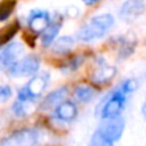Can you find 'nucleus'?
Wrapping results in <instances>:
<instances>
[{"label": "nucleus", "mask_w": 146, "mask_h": 146, "mask_svg": "<svg viewBox=\"0 0 146 146\" xmlns=\"http://www.w3.org/2000/svg\"><path fill=\"white\" fill-rule=\"evenodd\" d=\"M76 114L78 109L74 102L71 101H64L54 109V116L64 123H71L76 118Z\"/></svg>", "instance_id": "obj_11"}, {"label": "nucleus", "mask_w": 146, "mask_h": 146, "mask_svg": "<svg viewBox=\"0 0 146 146\" xmlns=\"http://www.w3.org/2000/svg\"><path fill=\"white\" fill-rule=\"evenodd\" d=\"M16 8V0H3L0 1V22L7 21Z\"/></svg>", "instance_id": "obj_18"}, {"label": "nucleus", "mask_w": 146, "mask_h": 146, "mask_svg": "<svg viewBox=\"0 0 146 146\" xmlns=\"http://www.w3.org/2000/svg\"><path fill=\"white\" fill-rule=\"evenodd\" d=\"M66 96H67L66 88L56 89V91L50 92V93L44 98V101L41 102V108L43 109H56L60 104L66 101Z\"/></svg>", "instance_id": "obj_12"}, {"label": "nucleus", "mask_w": 146, "mask_h": 146, "mask_svg": "<svg viewBox=\"0 0 146 146\" xmlns=\"http://www.w3.org/2000/svg\"><path fill=\"white\" fill-rule=\"evenodd\" d=\"M41 135L38 129L23 128L12 132L0 141V146H38Z\"/></svg>", "instance_id": "obj_4"}, {"label": "nucleus", "mask_w": 146, "mask_h": 146, "mask_svg": "<svg viewBox=\"0 0 146 146\" xmlns=\"http://www.w3.org/2000/svg\"><path fill=\"white\" fill-rule=\"evenodd\" d=\"M84 4H87V5H93V4H96V3H98L100 0H82Z\"/></svg>", "instance_id": "obj_23"}, {"label": "nucleus", "mask_w": 146, "mask_h": 146, "mask_svg": "<svg viewBox=\"0 0 146 146\" xmlns=\"http://www.w3.org/2000/svg\"><path fill=\"white\" fill-rule=\"evenodd\" d=\"M141 113H142V116L145 118V120H146V100L143 101L142 106H141Z\"/></svg>", "instance_id": "obj_22"}, {"label": "nucleus", "mask_w": 146, "mask_h": 146, "mask_svg": "<svg viewBox=\"0 0 146 146\" xmlns=\"http://www.w3.org/2000/svg\"><path fill=\"white\" fill-rule=\"evenodd\" d=\"M39 69H40V60L35 54H27L19 58L7 72L12 78H29L35 76Z\"/></svg>", "instance_id": "obj_5"}, {"label": "nucleus", "mask_w": 146, "mask_h": 146, "mask_svg": "<svg viewBox=\"0 0 146 146\" xmlns=\"http://www.w3.org/2000/svg\"><path fill=\"white\" fill-rule=\"evenodd\" d=\"M66 14L69 17H71V18H75V17L79 14V9L76 8L75 5H71V7H67L66 9Z\"/></svg>", "instance_id": "obj_21"}, {"label": "nucleus", "mask_w": 146, "mask_h": 146, "mask_svg": "<svg viewBox=\"0 0 146 146\" xmlns=\"http://www.w3.org/2000/svg\"><path fill=\"white\" fill-rule=\"evenodd\" d=\"M29 27L31 33L34 34H43L50 25V16L48 12L40 11V9H34L30 12L27 18Z\"/></svg>", "instance_id": "obj_8"}, {"label": "nucleus", "mask_w": 146, "mask_h": 146, "mask_svg": "<svg viewBox=\"0 0 146 146\" xmlns=\"http://www.w3.org/2000/svg\"><path fill=\"white\" fill-rule=\"evenodd\" d=\"M145 8H146V4L143 3L142 0H127L120 7L119 16H120L121 19L132 21V19L137 18L138 16H141L145 12Z\"/></svg>", "instance_id": "obj_9"}, {"label": "nucleus", "mask_w": 146, "mask_h": 146, "mask_svg": "<svg viewBox=\"0 0 146 146\" xmlns=\"http://www.w3.org/2000/svg\"><path fill=\"white\" fill-rule=\"evenodd\" d=\"M115 25V18L109 13L98 14L89 19L78 33V39L86 43H92L105 36Z\"/></svg>", "instance_id": "obj_2"}, {"label": "nucleus", "mask_w": 146, "mask_h": 146, "mask_svg": "<svg viewBox=\"0 0 146 146\" xmlns=\"http://www.w3.org/2000/svg\"><path fill=\"white\" fill-rule=\"evenodd\" d=\"M74 94L76 97L78 101L80 102H89L94 96V91L92 87L87 86V84H79V86L75 88Z\"/></svg>", "instance_id": "obj_16"}, {"label": "nucleus", "mask_w": 146, "mask_h": 146, "mask_svg": "<svg viewBox=\"0 0 146 146\" xmlns=\"http://www.w3.org/2000/svg\"><path fill=\"white\" fill-rule=\"evenodd\" d=\"M34 105L35 104H33V102H25V101L16 100V102L12 106V110H13V114L17 118H25V116L30 115L33 113Z\"/></svg>", "instance_id": "obj_15"}, {"label": "nucleus", "mask_w": 146, "mask_h": 146, "mask_svg": "<svg viewBox=\"0 0 146 146\" xmlns=\"http://www.w3.org/2000/svg\"><path fill=\"white\" fill-rule=\"evenodd\" d=\"M88 146H114L111 141H109L108 138H105L98 131L92 135L91 141H89V145Z\"/></svg>", "instance_id": "obj_19"}, {"label": "nucleus", "mask_w": 146, "mask_h": 146, "mask_svg": "<svg viewBox=\"0 0 146 146\" xmlns=\"http://www.w3.org/2000/svg\"><path fill=\"white\" fill-rule=\"evenodd\" d=\"M23 45L18 41H11L0 50V71H8L19 58H22Z\"/></svg>", "instance_id": "obj_6"}, {"label": "nucleus", "mask_w": 146, "mask_h": 146, "mask_svg": "<svg viewBox=\"0 0 146 146\" xmlns=\"http://www.w3.org/2000/svg\"><path fill=\"white\" fill-rule=\"evenodd\" d=\"M114 76H115V67L110 66L102 60H100L97 62L93 72H92V80L96 84H106Z\"/></svg>", "instance_id": "obj_10"}, {"label": "nucleus", "mask_w": 146, "mask_h": 146, "mask_svg": "<svg viewBox=\"0 0 146 146\" xmlns=\"http://www.w3.org/2000/svg\"><path fill=\"white\" fill-rule=\"evenodd\" d=\"M137 82L133 79H127L125 82L120 83L106 97L105 101H102L101 108H100V116L102 120L119 118L127 106L128 98L137 89Z\"/></svg>", "instance_id": "obj_1"}, {"label": "nucleus", "mask_w": 146, "mask_h": 146, "mask_svg": "<svg viewBox=\"0 0 146 146\" xmlns=\"http://www.w3.org/2000/svg\"><path fill=\"white\" fill-rule=\"evenodd\" d=\"M13 92H12V88L7 84H1L0 86V104H4L7 102L9 98L12 97Z\"/></svg>", "instance_id": "obj_20"}, {"label": "nucleus", "mask_w": 146, "mask_h": 146, "mask_svg": "<svg viewBox=\"0 0 146 146\" xmlns=\"http://www.w3.org/2000/svg\"><path fill=\"white\" fill-rule=\"evenodd\" d=\"M124 128H125V121H124V119L121 116H119V118L102 120V123L100 124L97 131L105 138H108L109 141L115 142L123 136Z\"/></svg>", "instance_id": "obj_7"}, {"label": "nucleus", "mask_w": 146, "mask_h": 146, "mask_svg": "<svg viewBox=\"0 0 146 146\" xmlns=\"http://www.w3.org/2000/svg\"><path fill=\"white\" fill-rule=\"evenodd\" d=\"M74 43H75L74 38H71V36H62V38L57 39V40L53 43L52 47L56 53H65L71 49Z\"/></svg>", "instance_id": "obj_17"}, {"label": "nucleus", "mask_w": 146, "mask_h": 146, "mask_svg": "<svg viewBox=\"0 0 146 146\" xmlns=\"http://www.w3.org/2000/svg\"><path fill=\"white\" fill-rule=\"evenodd\" d=\"M48 83H49V74H48V72L36 74L35 76L31 78V80L26 86H23L22 88L18 91L17 100L35 104V101L43 94V92L45 91Z\"/></svg>", "instance_id": "obj_3"}, {"label": "nucleus", "mask_w": 146, "mask_h": 146, "mask_svg": "<svg viewBox=\"0 0 146 146\" xmlns=\"http://www.w3.org/2000/svg\"><path fill=\"white\" fill-rule=\"evenodd\" d=\"M61 26H62V19H56L52 21L50 25L48 26V29L41 34V44L44 47H49L56 41V36L58 35V31H60Z\"/></svg>", "instance_id": "obj_13"}, {"label": "nucleus", "mask_w": 146, "mask_h": 146, "mask_svg": "<svg viewBox=\"0 0 146 146\" xmlns=\"http://www.w3.org/2000/svg\"><path fill=\"white\" fill-rule=\"evenodd\" d=\"M18 30H19V23L17 21L0 29V48L9 44Z\"/></svg>", "instance_id": "obj_14"}]
</instances>
